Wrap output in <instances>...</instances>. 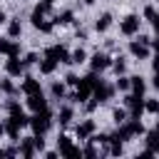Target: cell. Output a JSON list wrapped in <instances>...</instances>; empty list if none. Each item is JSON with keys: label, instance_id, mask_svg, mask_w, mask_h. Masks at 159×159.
Returning a JSON list of instances; mask_svg holds the SVG:
<instances>
[{"label": "cell", "instance_id": "32", "mask_svg": "<svg viewBox=\"0 0 159 159\" xmlns=\"http://www.w3.org/2000/svg\"><path fill=\"white\" fill-rule=\"evenodd\" d=\"M60 157H67V159H77V157H82V149L72 144V147H70V149H65V152H62Z\"/></svg>", "mask_w": 159, "mask_h": 159}, {"label": "cell", "instance_id": "28", "mask_svg": "<svg viewBox=\"0 0 159 159\" xmlns=\"http://www.w3.org/2000/svg\"><path fill=\"white\" fill-rule=\"evenodd\" d=\"M112 119H114V124H122V122L129 119V114H127L124 107H114V109H112Z\"/></svg>", "mask_w": 159, "mask_h": 159}, {"label": "cell", "instance_id": "26", "mask_svg": "<svg viewBox=\"0 0 159 159\" xmlns=\"http://www.w3.org/2000/svg\"><path fill=\"white\" fill-rule=\"evenodd\" d=\"M144 112L147 114H157L159 112V99L157 97H144Z\"/></svg>", "mask_w": 159, "mask_h": 159}, {"label": "cell", "instance_id": "2", "mask_svg": "<svg viewBox=\"0 0 159 159\" xmlns=\"http://www.w3.org/2000/svg\"><path fill=\"white\" fill-rule=\"evenodd\" d=\"M7 117L15 122V124H20V127H27V122H30V114L25 112V107L20 104V102H15V99H7Z\"/></svg>", "mask_w": 159, "mask_h": 159}, {"label": "cell", "instance_id": "42", "mask_svg": "<svg viewBox=\"0 0 159 159\" xmlns=\"http://www.w3.org/2000/svg\"><path fill=\"white\" fill-rule=\"evenodd\" d=\"M45 2H55V0H45Z\"/></svg>", "mask_w": 159, "mask_h": 159}, {"label": "cell", "instance_id": "29", "mask_svg": "<svg viewBox=\"0 0 159 159\" xmlns=\"http://www.w3.org/2000/svg\"><path fill=\"white\" fill-rule=\"evenodd\" d=\"M72 147V137L70 134H60L57 137V154H62L65 149H70Z\"/></svg>", "mask_w": 159, "mask_h": 159}, {"label": "cell", "instance_id": "16", "mask_svg": "<svg viewBox=\"0 0 159 159\" xmlns=\"http://www.w3.org/2000/svg\"><path fill=\"white\" fill-rule=\"evenodd\" d=\"M129 92H134V94H147V80L144 77H139V75H134V77H129Z\"/></svg>", "mask_w": 159, "mask_h": 159}, {"label": "cell", "instance_id": "31", "mask_svg": "<svg viewBox=\"0 0 159 159\" xmlns=\"http://www.w3.org/2000/svg\"><path fill=\"white\" fill-rule=\"evenodd\" d=\"M32 12H37V15H47V12H52V2H45V0H40L37 5H35V10Z\"/></svg>", "mask_w": 159, "mask_h": 159}, {"label": "cell", "instance_id": "14", "mask_svg": "<svg viewBox=\"0 0 159 159\" xmlns=\"http://www.w3.org/2000/svg\"><path fill=\"white\" fill-rule=\"evenodd\" d=\"M20 89H22L25 94H37V92H42V84H40V80H37V77L25 75V77H22V84H20Z\"/></svg>", "mask_w": 159, "mask_h": 159}, {"label": "cell", "instance_id": "35", "mask_svg": "<svg viewBox=\"0 0 159 159\" xmlns=\"http://www.w3.org/2000/svg\"><path fill=\"white\" fill-rule=\"evenodd\" d=\"M37 60H40V57H37V52H27V55L22 57V65H25V67H30V65H37Z\"/></svg>", "mask_w": 159, "mask_h": 159}, {"label": "cell", "instance_id": "22", "mask_svg": "<svg viewBox=\"0 0 159 159\" xmlns=\"http://www.w3.org/2000/svg\"><path fill=\"white\" fill-rule=\"evenodd\" d=\"M20 35H22V22L20 20H7V37L17 40Z\"/></svg>", "mask_w": 159, "mask_h": 159}, {"label": "cell", "instance_id": "27", "mask_svg": "<svg viewBox=\"0 0 159 159\" xmlns=\"http://www.w3.org/2000/svg\"><path fill=\"white\" fill-rule=\"evenodd\" d=\"M114 89H119L122 94L129 92V77H127V75H117V80H114Z\"/></svg>", "mask_w": 159, "mask_h": 159}, {"label": "cell", "instance_id": "23", "mask_svg": "<svg viewBox=\"0 0 159 159\" xmlns=\"http://www.w3.org/2000/svg\"><path fill=\"white\" fill-rule=\"evenodd\" d=\"M142 137H144V142H147V149L157 154V152H159V139H157V132H144Z\"/></svg>", "mask_w": 159, "mask_h": 159}, {"label": "cell", "instance_id": "15", "mask_svg": "<svg viewBox=\"0 0 159 159\" xmlns=\"http://www.w3.org/2000/svg\"><path fill=\"white\" fill-rule=\"evenodd\" d=\"M20 129H22V127H20V124H15L10 117L2 122V132L7 134V139H10V142H17V139H20Z\"/></svg>", "mask_w": 159, "mask_h": 159}, {"label": "cell", "instance_id": "18", "mask_svg": "<svg viewBox=\"0 0 159 159\" xmlns=\"http://www.w3.org/2000/svg\"><path fill=\"white\" fill-rule=\"evenodd\" d=\"M112 27V12H102L97 20H94V30L97 32H107Z\"/></svg>", "mask_w": 159, "mask_h": 159}, {"label": "cell", "instance_id": "7", "mask_svg": "<svg viewBox=\"0 0 159 159\" xmlns=\"http://www.w3.org/2000/svg\"><path fill=\"white\" fill-rule=\"evenodd\" d=\"M112 94H114V87H112V84H107V82L102 80V82H99V84H97V87L92 89V94H89V97H92V99H94L97 104H102V102L112 99Z\"/></svg>", "mask_w": 159, "mask_h": 159}, {"label": "cell", "instance_id": "10", "mask_svg": "<svg viewBox=\"0 0 159 159\" xmlns=\"http://www.w3.org/2000/svg\"><path fill=\"white\" fill-rule=\"evenodd\" d=\"M32 27L37 30V32H42V35H50L52 30H55V22L52 20H45V15H37V12H32Z\"/></svg>", "mask_w": 159, "mask_h": 159}, {"label": "cell", "instance_id": "9", "mask_svg": "<svg viewBox=\"0 0 159 159\" xmlns=\"http://www.w3.org/2000/svg\"><path fill=\"white\" fill-rule=\"evenodd\" d=\"M5 75L7 77H22L25 75V65L20 57H7L5 60Z\"/></svg>", "mask_w": 159, "mask_h": 159}, {"label": "cell", "instance_id": "25", "mask_svg": "<svg viewBox=\"0 0 159 159\" xmlns=\"http://www.w3.org/2000/svg\"><path fill=\"white\" fill-rule=\"evenodd\" d=\"M50 94H52V99H62V97L67 94V89H65L62 82H52V84H50Z\"/></svg>", "mask_w": 159, "mask_h": 159}, {"label": "cell", "instance_id": "11", "mask_svg": "<svg viewBox=\"0 0 159 159\" xmlns=\"http://www.w3.org/2000/svg\"><path fill=\"white\" fill-rule=\"evenodd\" d=\"M25 107H27L30 112H42V109H47V99H45L42 92H37V94H27Z\"/></svg>", "mask_w": 159, "mask_h": 159}, {"label": "cell", "instance_id": "33", "mask_svg": "<svg viewBox=\"0 0 159 159\" xmlns=\"http://www.w3.org/2000/svg\"><path fill=\"white\" fill-rule=\"evenodd\" d=\"M87 142H89V139H87ZM97 154H99V152H97V144H94V142H89V144L82 149V157H89V159H94Z\"/></svg>", "mask_w": 159, "mask_h": 159}, {"label": "cell", "instance_id": "8", "mask_svg": "<svg viewBox=\"0 0 159 159\" xmlns=\"http://www.w3.org/2000/svg\"><path fill=\"white\" fill-rule=\"evenodd\" d=\"M94 132H97V122H94V119H82V122L75 127V137H77V139H84V142H87Z\"/></svg>", "mask_w": 159, "mask_h": 159}, {"label": "cell", "instance_id": "20", "mask_svg": "<svg viewBox=\"0 0 159 159\" xmlns=\"http://www.w3.org/2000/svg\"><path fill=\"white\" fill-rule=\"evenodd\" d=\"M87 57H89V55H87V50H84V47H77V50H72V52H70V65H84V62H87Z\"/></svg>", "mask_w": 159, "mask_h": 159}, {"label": "cell", "instance_id": "41", "mask_svg": "<svg viewBox=\"0 0 159 159\" xmlns=\"http://www.w3.org/2000/svg\"><path fill=\"white\" fill-rule=\"evenodd\" d=\"M2 134H5V132H2V122H0V137H2Z\"/></svg>", "mask_w": 159, "mask_h": 159}, {"label": "cell", "instance_id": "40", "mask_svg": "<svg viewBox=\"0 0 159 159\" xmlns=\"http://www.w3.org/2000/svg\"><path fill=\"white\" fill-rule=\"evenodd\" d=\"M0 22H5V12H2V5H0Z\"/></svg>", "mask_w": 159, "mask_h": 159}, {"label": "cell", "instance_id": "5", "mask_svg": "<svg viewBox=\"0 0 159 159\" xmlns=\"http://www.w3.org/2000/svg\"><path fill=\"white\" fill-rule=\"evenodd\" d=\"M127 50H129V55H132L134 60H139V62H144V60L152 57V47H149L147 42H142V40H132Z\"/></svg>", "mask_w": 159, "mask_h": 159}, {"label": "cell", "instance_id": "21", "mask_svg": "<svg viewBox=\"0 0 159 159\" xmlns=\"http://www.w3.org/2000/svg\"><path fill=\"white\" fill-rule=\"evenodd\" d=\"M52 22H55V25H72V22H75V12H72V10H62V12L55 15Z\"/></svg>", "mask_w": 159, "mask_h": 159}, {"label": "cell", "instance_id": "30", "mask_svg": "<svg viewBox=\"0 0 159 159\" xmlns=\"http://www.w3.org/2000/svg\"><path fill=\"white\" fill-rule=\"evenodd\" d=\"M142 15H144V20H147V22H152V25L157 22V7H154L152 2H149V5H144V12H142Z\"/></svg>", "mask_w": 159, "mask_h": 159}, {"label": "cell", "instance_id": "36", "mask_svg": "<svg viewBox=\"0 0 159 159\" xmlns=\"http://www.w3.org/2000/svg\"><path fill=\"white\" fill-rule=\"evenodd\" d=\"M65 84H70V87H77V84H80V77H77L75 72H70V75H65Z\"/></svg>", "mask_w": 159, "mask_h": 159}, {"label": "cell", "instance_id": "39", "mask_svg": "<svg viewBox=\"0 0 159 159\" xmlns=\"http://www.w3.org/2000/svg\"><path fill=\"white\" fill-rule=\"evenodd\" d=\"M82 2H84V5H87V7H89V5H94V2H97V0H82Z\"/></svg>", "mask_w": 159, "mask_h": 159}, {"label": "cell", "instance_id": "38", "mask_svg": "<svg viewBox=\"0 0 159 159\" xmlns=\"http://www.w3.org/2000/svg\"><path fill=\"white\" fill-rule=\"evenodd\" d=\"M42 154H45L47 159H55V157H57V152H52V149H50V152H42Z\"/></svg>", "mask_w": 159, "mask_h": 159}, {"label": "cell", "instance_id": "17", "mask_svg": "<svg viewBox=\"0 0 159 159\" xmlns=\"http://www.w3.org/2000/svg\"><path fill=\"white\" fill-rule=\"evenodd\" d=\"M37 67H40V75L50 77V75H55V70H57V62H55L52 57H42V60H37Z\"/></svg>", "mask_w": 159, "mask_h": 159}, {"label": "cell", "instance_id": "34", "mask_svg": "<svg viewBox=\"0 0 159 159\" xmlns=\"http://www.w3.org/2000/svg\"><path fill=\"white\" fill-rule=\"evenodd\" d=\"M0 89H2L5 94H15V92H17V87L12 84V80H2V82H0Z\"/></svg>", "mask_w": 159, "mask_h": 159}, {"label": "cell", "instance_id": "24", "mask_svg": "<svg viewBox=\"0 0 159 159\" xmlns=\"http://www.w3.org/2000/svg\"><path fill=\"white\" fill-rule=\"evenodd\" d=\"M109 67L114 70V75H124L127 72V60L124 57H112V65Z\"/></svg>", "mask_w": 159, "mask_h": 159}, {"label": "cell", "instance_id": "6", "mask_svg": "<svg viewBox=\"0 0 159 159\" xmlns=\"http://www.w3.org/2000/svg\"><path fill=\"white\" fill-rule=\"evenodd\" d=\"M45 57H52L57 65H70V50L65 45H50L45 50Z\"/></svg>", "mask_w": 159, "mask_h": 159}, {"label": "cell", "instance_id": "4", "mask_svg": "<svg viewBox=\"0 0 159 159\" xmlns=\"http://www.w3.org/2000/svg\"><path fill=\"white\" fill-rule=\"evenodd\" d=\"M87 62H89V70H92V72L102 75L104 70H109L112 57H109L107 52H94V55H89V57H87Z\"/></svg>", "mask_w": 159, "mask_h": 159}, {"label": "cell", "instance_id": "13", "mask_svg": "<svg viewBox=\"0 0 159 159\" xmlns=\"http://www.w3.org/2000/svg\"><path fill=\"white\" fill-rule=\"evenodd\" d=\"M0 52L7 57H20V42L10 37H0Z\"/></svg>", "mask_w": 159, "mask_h": 159}, {"label": "cell", "instance_id": "3", "mask_svg": "<svg viewBox=\"0 0 159 159\" xmlns=\"http://www.w3.org/2000/svg\"><path fill=\"white\" fill-rule=\"evenodd\" d=\"M139 27H142V17L139 15H124L122 20H119V32L124 35V37H134L137 32H139Z\"/></svg>", "mask_w": 159, "mask_h": 159}, {"label": "cell", "instance_id": "1", "mask_svg": "<svg viewBox=\"0 0 159 159\" xmlns=\"http://www.w3.org/2000/svg\"><path fill=\"white\" fill-rule=\"evenodd\" d=\"M27 127L32 129V134H42V137H45V134L50 132V127H52V112H50V109L32 112V117H30Z\"/></svg>", "mask_w": 159, "mask_h": 159}, {"label": "cell", "instance_id": "43", "mask_svg": "<svg viewBox=\"0 0 159 159\" xmlns=\"http://www.w3.org/2000/svg\"><path fill=\"white\" fill-rule=\"evenodd\" d=\"M0 82H2V77H0Z\"/></svg>", "mask_w": 159, "mask_h": 159}, {"label": "cell", "instance_id": "37", "mask_svg": "<svg viewBox=\"0 0 159 159\" xmlns=\"http://www.w3.org/2000/svg\"><path fill=\"white\" fill-rule=\"evenodd\" d=\"M17 147H0V157H15Z\"/></svg>", "mask_w": 159, "mask_h": 159}, {"label": "cell", "instance_id": "12", "mask_svg": "<svg viewBox=\"0 0 159 159\" xmlns=\"http://www.w3.org/2000/svg\"><path fill=\"white\" fill-rule=\"evenodd\" d=\"M17 154H22L25 159H32V157L37 154V149H35V144H32V137H20V139H17Z\"/></svg>", "mask_w": 159, "mask_h": 159}, {"label": "cell", "instance_id": "19", "mask_svg": "<svg viewBox=\"0 0 159 159\" xmlns=\"http://www.w3.org/2000/svg\"><path fill=\"white\" fill-rule=\"evenodd\" d=\"M72 119H75V109H72L70 104H62V107H60V112H57V122L65 127V124H70Z\"/></svg>", "mask_w": 159, "mask_h": 159}]
</instances>
